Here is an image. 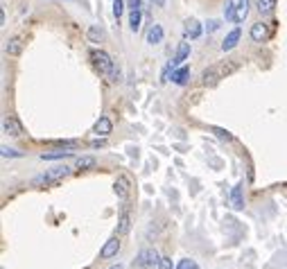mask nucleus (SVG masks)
<instances>
[{"label": "nucleus", "instance_id": "7c9ffc66", "mask_svg": "<svg viewBox=\"0 0 287 269\" xmlns=\"http://www.w3.org/2000/svg\"><path fill=\"white\" fill-rule=\"evenodd\" d=\"M91 147H93V150H98V147H104V136L100 138V140H93Z\"/></svg>", "mask_w": 287, "mask_h": 269}, {"label": "nucleus", "instance_id": "0eeeda50", "mask_svg": "<svg viewBox=\"0 0 287 269\" xmlns=\"http://www.w3.org/2000/svg\"><path fill=\"white\" fill-rule=\"evenodd\" d=\"M113 192H116L120 199H129V192H131V185H129V179L120 174L116 179V184H113Z\"/></svg>", "mask_w": 287, "mask_h": 269}, {"label": "nucleus", "instance_id": "aec40b11", "mask_svg": "<svg viewBox=\"0 0 287 269\" xmlns=\"http://www.w3.org/2000/svg\"><path fill=\"white\" fill-rule=\"evenodd\" d=\"M86 36H88V41H91V43H102V41H104V30H102L100 25H93L91 30H88V34H86Z\"/></svg>", "mask_w": 287, "mask_h": 269}, {"label": "nucleus", "instance_id": "2f4dec72", "mask_svg": "<svg viewBox=\"0 0 287 269\" xmlns=\"http://www.w3.org/2000/svg\"><path fill=\"white\" fill-rule=\"evenodd\" d=\"M217 27H219V20H210V23H208V27H206V30H208V32H215Z\"/></svg>", "mask_w": 287, "mask_h": 269}, {"label": "nucleus", "instance_id": "393cba45", "mask_svg": "<svg viewBox=\"0 0 287 269\" xmlns=\"http://www.w3.org/2000/svg\"><path fill=\"white\" fill-rule=\"evenodd\" d=\"M0 154L5 158H18V156H23V151H16L14 147H7V145H2L0 147Z\"/></svg>", "mask_w": 287, "mask_h": 269}, {"label": "nucleus", "instance_id": "20e7f679", "mask_svg": "<svg viewBox=\"0 0 287 269\" xmlns=\"http://www.w3.org/2000/svg\"><path fill=\"white\" fill-rule=\"evenodd\" d=\"M231 70H235V68H226V64H224V66H213V68H208V70H203L202 82H203L206 86H208V84H215L219 77H224V72H231Z\"/></svg>", "mask_w": 287, "mask_h": 269}, {"label": "nucleus", "instance_id": "cd10ccee", "mask_svg": "<svg viewBox=\"0 0 287 269\" xmlns=\"http://www.w3.org/2000/svg\"><path fill=\"white\" fill-rule=\"evenodd\" d=\"M156 269H172V258L161 256V260H158V267H156Z\"/></svg>", "mask_w": 287, "mask_h": 269}, {"label": "nucleus", "instance_id": "f8f14e48", "mask_svg": "<svg viewBox=\"0 0 287 269\" xmlns=\"http://www.w3.org/2000/svg\"><path fill=\"white\" fill-rule=\"evenodd\" d=\"M188 57H190V43H188V41H181L179 48H176V57L172 61H174V66H181Z\"/></svg>", "mask_w": 287, "mask_h": 269}, {"label": "nucleus", "instance_id": "423d86ee", "mask_svg": "<svg viewBox=\"0 0 287 269\" xmlns=\"http://www.w3.org/2000/svg\"><path fill=\"white\" fill-rule=\"evenodd\" d=\"M118 237H120V235L111 237V240H106V244L102 247V251H100V258H102V260L118 256V251H120V240H118Z\"/></svg>", "mask_w": 287, "mask_h": 269}, {"label": "nucleus", "instance_id": "6e6552de", "mask_svg": "<svg viewBox=\"0 0 287 269\" xmlns=\"http://www.w3.org/2000/svg\"><path fill=\"white\" fill-rule=\"evenodd\" d=\"M251 41H255V43H262V41H267V36H269V32H267V25L265 23H253L251 25Z\"/></svg>", "mask_w": 287, "mask_h": 269}, {"label": "nucleus", "instance_id": "72a5a7b5", "mask_svg": "<svg viewBox=\"0 0 287 269\" xmlns=\"http://www.w3.org/2000/svg\"><path fill=\"white\" fill-rule=\"evenodd\" d=\"M109 269H124V265H122V263H118V265H113V267H109Z\"/></svg>", "mask_w": 287, "mask_h": 269}, {"label": "nucleus", "instance_id": "a211bd4d", "mask_svg": "<svg viewBox=\"0 0 287 269\" xmlns=\"http://www.w3.org/2000/svg\"><path fill=\"white\" fill-rule=\"evenodd\" d=\"M72 156V150H57V151H43L41 158L43 161H57V158H70Z\"/></svg>", "mask_w": 287, "mask_h": 269}, {"label": "nucleus", "instance_id": "9b49d317", "mask_svg": "<svg viewBox=\"0 0 287 269\" xmlns=\"http://www.w3.org/2000/svg\"><path fill=\"white\" fill-rule=\"evenodd\" d=\"M93 132L98 134V136H109V134L113 132V122L106 116H102V118L95 122V127H93Z\"/></svg>", "mask_w": 287, "mask_h": 269}, {"label": "nucleus", "instance_id": "39448f33", "mask_svg": "<svg viewBox=\"0 0 287 269\" xmlns=\"http://www.w3.org/2000/svg\"><path fill=\"white\" fill-rule=\"evenodd\" d=\"M183 36H186V39H190V41L199 39V36H202V23H199V20H195V18L186 20V25H183Z\"/></svg>", "mask_w": 287, "mask_h": 269}, {"label": "nucleus", "instance_id": "412c9836", "mask_svg": "<svg viewBox=\"0 0 287 269\" xmlns=\"http://www.w3.org/2000/svg\"><path fill=\"white\" fill-rule=\"evenodd\" d=\"M255 5H258V12H260L262 16H269V14L276 9V0H258Z\"/></svg>", "mask_w": 287, "mask_h": 269}, {"label": "nucleus", "instance_id": "f3484780", "mask_svg": "<svg viewBox=\"0 0 287 269\" xmlns=\"http://www.w3.org/2000/svg\"><path fill=\"white\" fill-rule=\"evenodd\" d=\"M5 52L9 54V57H18V54L23 52V41L16 39V36L9 39V41H7V46H5Z\"/></svg>", "mask_w": 287, "mask_h": 269}, {"label": "nucleus", "instance_id": "dca6fc26", "mask_svg": "<svg viewBox=\"0 0 287 269\" xmlns=\"http://www.w3.org/2000/svg\"><path fill=\"white\" fill-rule=\"evenodd\" d=\"M188 75H190V68L188 66H181V68H176V70H172V82L174 84H179V86H183V84H188Z\"/></svg>", "mask_w": 287, "mask_h": 269}, {"label": "nucleus", "instance_id": "a878e982", "mask_svg": "<svg viewBox=\"0 0 287 269\" xmlns=\"http://www.w3.org/2000/svg\"><path fill=\"white\" fill-rule=\"evenodd\" d=\"M174 269H199V265H197L192 258H183V260H179V263H176Z\"/></svg>", "mask_w": 287, "mask_h": 269}, {"label": "nucleus", "instance_id": "473e14b6", "mask_svg": "<svg viewBox=\"0 0 287 269\" xmlns=\"http://www.w3.org/2000/svg\"><path fill=\"white\" fill-rule=\"evenodd\" d=\"M152 2H154V5H158V7H163V5H165V0H152Z\"/></svg>", "mask_w": 287, "mask_h": 269}, {"label": "nucleus", "instance_id": "6ab92c4d", "mask_svg": "<svg viewBox=\"0 0 287 269\" xmlns=\"http://www.w3.org/2000/svg\"><path fill=\"white\" fill-rule=\"evenodd\" d=\"M247 14H249V0H240L237 9H235V23H244Z\"/></svg>", "mask_w": 287, "mask_h": 269}, {"label": "nucleus", "instance_id": "2eb2a0df", "mask_svg": "<svg viewBox=\"0 0 287 269\" xmlns=\"http://www.w3.org/2000/svg\"><path fill=\"white\" fill-rule=\"evenodd\" d=\"M131 231V217L129 213H122L118 217V229H116V235H127Z\"/></svg>", "mask_w": 287, "mask_h": 269}, {"label": "nucleus", "instance_id": "c85d7f7f", "mask_svg": "<svg viewBox=\"0 0 287 269\" xmlns=\"http://www.w3.org/2000/svg\"><path fill=\"white\" fill-rule=\"evenodd\" d=\"M210 132H213V134H217V136H219V138H226V140H231V138H233L229 132H226V129H219V127H213Z\"/></svg>", "mask_w": 287, "mask_h": 269}, {"label": "nucleus", "instance_id": "c756f323", "mask_svg": "<svg viewBox=\"0 0 287 269\" xmlns=\"http://www.w3.org/2000/svg\"><path fill=\"white\" fill-rule=\"evenodd\" d=\"M127 7L129 9H140V0H127Z\"/></svg>", "mask_w": 287, "mask_h": 269}, {"label": "nucleus", "instance_id": "bb28decb", "mask_svg": "<svg viewBox=\"0 0 287 269\" xmlns=\"http://www.w3.org/2000/svg\"><path fill=\"white\" fill-rule=\"evenodd\" d=\"M124 14V0H113V16L120 18Z\"/></svg>", "mask_w": 287, "mask_h": 269}, {"label": "nucleus", "instance_id": "f257e3e1", "mask_svg": "<svg viewBox=\"0 0 287 269\" xmlns=\"http://www.w3.org/2000/svg\"><path fill=\"white\" fill-rule=\"evenodd\" d=\"M158 260H161V256L156 253V249L145 247V249L138 251L136 260L131 263V269H152V267H158Z\"/></svg>", "mask_w": 287, "mask_h": 269}, {"label": "nucleus", "instance_id": "4468645a", "mask_svg": "<svg viewBox=\"0 0 287 269\" xmlns=\"http://www.w3.org/2000/svg\"><path fill=\"white\" fill-rule=\"evenodd\" d=\"M161 41H163V27L152 25L150 30H147V43H150V46H158Z\"/></svg>", "mask_w": 287, "mask_h": 269}, {"label": "nucleus", "instance_id": "1a4fd4ad", "mask_svg": "<svg viewBox=\"0 0 287 269\" xmlns=\"http://www.w3.org/2000/svg\"><path fill=\"white\" fill-rule=\"evenodd\" d=\"M231 206L235 210L244 208V188H242V184L233 185V190H231Z\"/></svg>", "mask_w": 287, "mask_h": 269}, {"label": "nucleus", "instance_id": "5701e85b", "mask_svg": "<svg viewBox=\"0 0 287 269\" xmlns=\"http://www.w3.org/2000/svg\"><path fill=\"white\" fill-rule=\"evenodd\" d=\"M75 168H79V170H91V168H95V158L93 156H79Z\"/></svg>", "mask_w": 287, "mask_h": 269}, {"label": "nucleus", "instance_id": "4be33fe9", "mask_svg": "<svg viewBox=\"0 0 287 269\" xmlns=\"http://www.w3.org/2000/svg\"><path fill=\"white\" fill-rule=\"evenodd\" d=\"M140 16H143L140 9H131L129 12V30L131 32H138V30H140Z\"/></svg>", "mask_w": 287, "mask_h": 269}, {"label": "nucleus", "instance_id": "b1692460", "mask_svg": "<svg viewBox=\"0 0 287 269\" xmlns=\"http://www.w3.org/2000/svg\"><path fill=\"white\" fill-rule=\"evenodd\" d=\"M235 9H237V5H235L233 0H226V2H224V18L235 23Z\"/></svg>", "mask_w": 287, "mask_h": 269}, {"label": "nucleus", "instance_id": "ddd939ff", "mask_svg": "<svg viewBox=\"0 0 287 269\" xmlns=\"http://www.w3.org/2000/svg\"><path fill=\"white\" fill-rule=\"evenodd\" d=\"M240 36H242L240 27H235L233 32H231L229 36L224 39V43H222V50H224V52H231V50H233V48L237 46V41H240Z\"/></svg>", "mask_w": 287, "mask_h": 269}, {"label": "nucleus", "instance_id": "7ed1b4c3", "mask_svg": "<svg viewBox=\"0 0 287 269\" xmlns=\"http://www.w3.org/2000/svg\"><path fill=\"white\" fill-rule=\"evenodd\" d=\"M70 174V168H66V165H57V168H50L48 172L39 174V177H34V185H43V184H54L59 179H64Z\"/></svg>", "mask_w": 287, "mask_h": 269}, {"label": "nucleus", "instance_id": "f03ea898", "mask_svg": "<svg viewBox=\"0 0 287 269\" xmlns=\"http://www.w3.org/2000/svg\"><path fill=\"white\" fill-rule=\"evenodd\" d=\"M91 61H93V66L100 70V75L111 77V72L116 70V64H113V59L106 52H102V50H93V52H91Z\"/></svg>", "mask_w": 287, "mask_h": 269}, {"label": "nucleus", "instance_id": "9d476101", "mask_svg": "<svg viewBox=\"0 0 287 269\" xmlns=\"http://www.w3.org/2000/svg\"><path fill=\"white\" fill-rule=\"evenodd\" d=\"M20 125H18V120L12 118V116H7L5 120H2V134H7V136H20Z\"/></svg>", "mask_w": 287, "mask_h": 269}]
</instances>
